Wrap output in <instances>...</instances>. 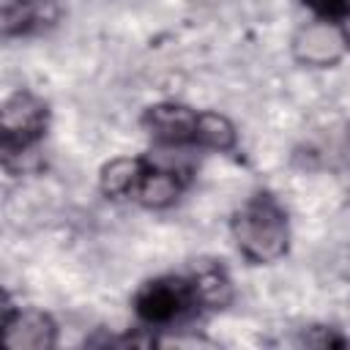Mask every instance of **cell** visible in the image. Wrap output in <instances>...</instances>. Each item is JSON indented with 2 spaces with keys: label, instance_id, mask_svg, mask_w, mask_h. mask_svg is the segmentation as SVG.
Instances as JSON below:
<instances>
[{
  "label": "cell",
  "instance_id": "6da1fadb",
  "mask_svg": "<svg viewBox=\"0 0 350 350\" xmlns=\"http://www.w3.org/2000/svg\"><path fill=\"white\" fill-rule=\"evenodd\" d=\"M238 249L252 262H273L287 252V216L265 194L246 202L232 219Z\"/></svg>",
  "mask_w": 350,
  "mask_h": 350
},
{
  "label": "cell",
  "instance_id": "7a4b0ae2",
  "mask_svg": "<svg viewBox=\"0 0 350 350\" xmlns=\"http://www.w3.org/2000/svg\"><path fill=\"white\" fill-rule=\"evenodd\" d=\"M137 314L150 325H167L180 320L197 306L194 284L183 279H156L148 282L134 298Z\"/></svg>",
  "mask_w": 350,
  "mask_h": 350
},
{
  "label": "cell",
  "instance_id": "3957f363",
  "mask_svg": "<svg viewBox=\"0 0 350 350\" xmlns=\"http://www.w3.org/2000/svg\"><path fill=\"white\" fill-rule=\"evenodd\" d=\"M46 129V104L27 90L14 93L3 104V150L14 156L33 145Z\"/></svg>",
  "mask_w": 350,
  "mask_h": 350
},
{
  "label": "cell",
  "instance_id": "277c9868",
  "mask_svg": "<svg viewBox=\"0 0 350 350\" xmlns=\"http://www.w3.org/2000/svg\"><path fill=\"white\" fill-rule=\"evenodd\" d=\"M3 339L14 350H44L55 345V323L38 309L14 312L11 306H5Z\"/></svg>",
  "mask_w": 350,
  "mask_h": 350
},
{
  "label": "cell",
  "instance_id": "5b68a950",
  "mask_svg": "<svg viewBox=\"0 0 350 350\" xmlns=\"http://www.w3.org/2000/svg\"><path fill=\"white\" fill-rule=\"evenodd\" d=\"M345 36L339 30H334L331 25L325 22H317V25H306L295 33L293 38V55L298 63H306V66H334L342 52H345Z\"/></svg>",
  "mask_w": 350,
  "mask_h": 350
},
{
  "label": "cell",
  "instance_id": "8992f818",
  "mask_svg": "<svg viewBox=\"0 0 350 350\" xmlns=\"http://www.w3.org/2000/svg\"><path fill=\"white\" fill-rule=\"evenodd\" d=\"M197 118L200 112H191L183 104H153L145 112L142 123L159 142L183 145L197 139Z\"/></svg>",
  "mask_w": 350,
  "mask_h": 350
},
{
  "label": "cell",
  "instance_id": "52a82bcc",
  "mask_svg": "<svg viewBox=\"0 0 350 350\" xmlns=\"http://www.w3.org/2000/svg\"><path fill=\"white\" fill-rule=\"evenodd\" d=\"M57 19L55 0H5L3 5V33L25 36L41 27H49Z\"/></svg>",
  "mask_w": 350,
  "mask_h": 350
},
{
  "label": "cell",
  "instance_id": "ba28073f",
  "mask_svg": "<svg viewBox=\"0 0 350 350\" xmlns=\"http://www.w3.org/2000/svg\"><path fill=\"white\" fill-rule=\"evenodd\" d=\"M180 189H183V175L178 170H170V167L148 170L145 167V175H142L139 189H137V197L148 208H164V205L175 202Z\"/></svg>",
  "mask_w": 350,
  "mask_h": 350
},
{
  "label": "cell",
  "instance_id": "9c48e42d",
  "mask_svg": "<svg viewBox=\"0 0 350 350\" xmlns=\"http://www.w3.org/2000/svg\"><path fill=\"white\" fill-rule=\"evenodd\" d=\"M142 175H145V164L139 159H112L101 170V191L115 200L137 194Z\"/></svg>",
  "mask_w": 350,
  "mask_h": 350
},
{
  "label": "cell",
  "instance_id": "30bf717a",
  "mask_svg": "<svg viewBox=\"0 0 350 350\" xmlns=\"http://www.w3.org/2000/svg\"><path fill=\"white\" fill-rule=\"evenodd\" d=\"M306 156L323 167H350V126L345 123L328 129L309 145Z\"/></svg>",
  "mask_w": 350,
  "mask_h": 350
},
{
  "label": "cell",
  "instance_id": "8fae6325",
  "mask_svg": "<svg viewBox=\"0 0 350 350\" xmlns=\"http://www.w3.org/2000/svg\"><path fill=\"white\" fill-rule=\"evenodd\" d=\"M194 295H197V304L200 306H208V309H221L230 304L232 298V287H230V279L221 268L216 265H205L197 271L194 276Z\"/></svg>",
  "mask_w": 350,
  "mask_h": 350
},
{
  "label": "cell",
  "instance_id": "7c38bea8",
  "mask_svg": "<svg viewBox=\"0 0 350 350\" xmlns=\"http://www.w3.org/2000/svg\"><path fill=\"white\" fill-rule=\"evenodd\" d=\"M194 142H200L205 148H213V150H230V148H235V129L224 115L200 112Z\"/></svg>",
  "mask_w": 350,
  "mask_h": 350
},
{
  "label": "cell",
  "instance_id": "4fadbf2b",
  "mask_svg": "<svg viewBox=\"0 0 350 350\" xmlns=\"http://www.w3.org/2000/svg\"><path fill=\"white\" fill-rule=\"evenodd\" d=\"M304 3L309 8H314L317 14H325V16H342L350 8V0H304Z\"/></svg>",
  "mask_w": 350,
  "mask_h": 350
},
{
  "label": "cell",
  "instance_id": "5bb4252c",
  "mask_svg": "<svg viewBox=\"0 0 350 350\" xmlns=\"http://www.w3.org/2000/svg\"><path fill=\"white\" fill-rule=\"evenodd\" d=\"M304 342H306V345H317V347H325V345H336V347H342V345H345V339H342V336H334L331 331L323 334V336L309 334V336H304Z\"/></svg>",
  "mask_w": 350,
  "mask_h": 350
},
{
  "label": "cell",
  "instance_id": "9a60e30c",
  "mask_svg": "<svg viewBox=\"0 0 350 350\" xmlns=\"http://www.w3.org/2000/svg\"><path fill=\"white\" fill-rule=\"evenodd\" d=\"M342 36H345V41L350 44V16L345 19V30H342Z\"/></svg>",
  "mask_w": 350,
  "mask_h": 350
},
{
  "label": "cell",
  "instance_id": "2e32d148",
  "mask_svg": "<svg viewBox=\"0 0 350 350\" xmlns=\"http://www.w3.org/2000/svg\"><path fill=\"white\" fill-rule=\"evenodd\" d=\"M200 3H221V0H200Z\"/></svg>",
  "mask_w": 350,
  "mask_h": 350
}]
</instances>
